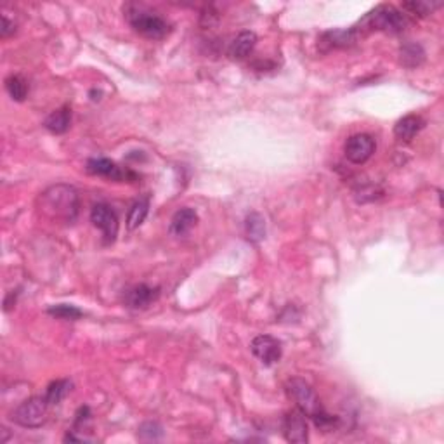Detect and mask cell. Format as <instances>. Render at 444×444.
<instances>
[{"mask_svg": "<svg viewBox=\"0 0 444 444\" xmlns=\"http://www.w3.org/2000/svg\"><path fill=\"white\" fill-rule=\"evenodd\" d=\"M284 388H287L288 398L295 402L298 411L304 413L305 416L316 420L325 413L321 402H319V398L305 380H302V378H290L287 382V385H284Z\"/></svg>", "mask_w": 444, "mask_h": 444, "instance_id": "4", "label": "cell"}, {"mask_svg": "<svg viewBox=\"0 0 444 444\" xmlns=\"http://www.w3.org/2000/svg\"><path fill=\"white\" fill-rule=\"evenodd\" d=\"M6 89L14 101H24V97L28 96V83L19 75H10L6 80Z\"/></svg>", "mask_w": 444, "mask_h": 444, "instance_id": "21", "label": "cell"}, {"mask_svg": "<svg viewBox=\"0 0 444 444\" xmlns=\"http://www.w3.org/2000/svg\"><path fill=\"white\" fill-rule=\"evenodd\" d=\"M160 291L158 288H151L148 284H137V287L130 288V290L125 293V304L132 309H144L149 304L158 298Z\"/></svg>", "mask_w": 444, "mask_h": 444, "instance_id": "11", "label": "cell"}, {"mask_svg": "<svg viewBox=\"0 0 444 444\" xmlns=\"http://www.w3.org/2000/svg\"><path fill=\"white\" fill-rule=\"evenodd\" d=\"M257 44V37L253 31H241L234 40L231 42L228 49L229 58L232 59H245L250 52L253 51Z\"/></svg>", "mask_w": 444, "mask_h": 444, "instance_id": "15", "label": "cell"}, {"mask_svg": "<svg viewBox=\"0 0 444 444\" xmlns=\"http://www.w3.org/2000/svg\"><path fill=\"white\" fill-rule=\"evenodd\" d=\"M408 24L404 14L399 12L392 6H378L371 12H368L363 19L354 26V31L359 35V31H387V33H399Z\"/></svg>", "mask_w": 444, "mask_h": 444, "instance_id": "3", "label": "cell"}, {"mask_svg": "<svg viewBox=\"0 0 444 444\" xmlns=\"http://www.w3.org/2000/svg\"><path fill=\"white\" fill-rule=\"evenodd\" d=\"M198 215L193 208H180L179 212H176L170 221L169 232L172 236H184L191 231V229L196 225Z\"/></svg>", "mask_w": 444, "mask_h": 444, "instance_id": "13", "label": "cell"}, {"mask_svg": "<svg viewBox=\"0 0 444 444\" xmlns=\"http://www.w3.org/2000/svg\"><path fill=\"white\" fill-rule=\"evenodd\" d=\"M343 151L350 163L361 165V163L368 162L375 153V139L370 134L350 135L343 146Z\"/></svg>", "mask_w": 444, "mask_h": 444, "instance_id": "7", "label": "cell"}, {"mask_svg": "<svg viewBox=\"0 0 444 444\" xmlns=\"http://www.w3.org/2000/svg\"><path fill=\"white\" fill-rule=\"evenodd\" d=\"M283 434L288 443H307L309 429L305 422V415L298 409H291L287 413L283 420Z\"/></svg>", "mask_w": 444, "mask_h": 444, "instance_id": "10", "label": "cell"}, {"mask_svg": "<svg viewBox=\"0 0 444 444\" xmlns=\"http://www.w3.org/2000/svg\"><path fill=\"white\" fill-rule=\"evenodd\" d=\"M252 352L257 359L266 366L278 363L281 359V343L271 335H259L252 340Z\"/></svg>", "mask_w": 444, "mask_h": 444, "instance_id": "9", "label": "cell"}, {"mask_svg": "<svg viewBox=\"0 0 444 444\" xmlns=\"http://www.w3.org/2000/svg\"><path fill=\"white\" fill-rule=\"evenodd\" d=\"M87 172L94 173V176H101L106 177V179H113V180H135L137 176L134 172L127 169H121L120 165H117L114 162L108 158H92L87 162Z\"/></svg>", "mask_w": 444, "mask_h": 444, "instance_id": "8", "label": "cell"}, {"mask_svg": "<svg viewBox=\"0 0 444 444\" xmlns=\"http://www.w3.org/2000/svg\"><path fill=\"white\" fill-rule=\"evenodd\" d=\"M125 17H127L128 24L137 31L139 35L151 40H158L169 33V24L153 10L146 9V7L137 6V3H127L123 7Z\"/></svg>", "mask_w": 444, "mask_h": 444, "instance_id": "2", "label": "cell"}, {"mask_svg": "<svg viewBox=\"0 0 444 444\" xmlns=\"http://www.w3.org/2000/svg\"><path fill=\"white\" fill-rule=\"evenodd\" d=\"M14 30H16V24L12 23V21H9V17L3 14L2 16V28H0V35H2L3 38L9 37L10 33H14Z\"/></svg>", "mask_w": 444, "mask_h": 444, "instance_id": "25", "label": "cell"}, {"mask_svg": "<svg viewBox=\"0 0 444 444\" xmlns=\"http://www.w3.org/2000/svg\"><path fill=\"white\" fill-rule=\"evenodd\" d=\"M399 56H401V62L408 68H415V66L422 65L425 52L418 44H406L399 49Z\"/></svg>", "mask_w": 444, "mask_h": 444, "instance_id": "18", "label": "cell"}, {"mask_svg": "<svg viewBox=\"0 0 444 444\" xmlns=\"http://www.w3.org/2000/svg\"><path fill=\"white\" fill-rule=\"evenodd\" d=\"M436 7H439V3H434V2H404L402 3V9L408 10L409 14H413V16H429L430 12H432Z\"/></svg>", "mask_w": 444, "mask_h": 444, "instance_id": "23", "label": "cell"}, {"mask_svg": "<svg viewBox=\"0 0 444 444\" xmlns=\"http://www.w3.org/2000/svg\"><path fill=\"white\" fill-rule=\"evenodd\" d=\"M137 436L142 441H158L163 437V429L158 422H144L139 427Z\"/></svg>", "mask_w": 444, "mask_h": 444, "instance_id": "22", "label": "cell"}, {"mask_svg": "<svg viewBox=\"0 0 444 444\" xmlns=\"http://www.w3.org/2000/svg\"><path fill=\"white\" fill-rule=\"evenodd\" d=\"M245 232L246 238L252 243H259L266 238V221L260 214L252 212L245 219Z\"/></svg>", "mask_w": 444, "mask_h": 444, "instance_id": "17", "label": "cell"}, {"mask_svg": "<svg viewBox=\"0 0 444 444\" xmlns=\"http://www.w3.org/2000/svg\"><path fill=\"white\" fill-rule=\"evenodd\" d=\"M69 391H71V382L56 380L49 385L47 392H45V399H47L49 404H59L68 395Z\"/></svg>", "mask_w": 444, "mask_h": 444, "instance_id": "20", "label": "cell"}, {"mask_svg": "<svg viewBox=\"0 0 444 444\" xmlns=\"http://www.w3.org/2000/svg\"><path fill=\"white\" fill-rule=\"evenodd\" d=\"M357 33L354 31V28L350 30H330L325 31L319 38V47L323 51H332V49H340V47H349L356 42Z\"/></svg>", "mask_w": 444, "mask_h": 444, "instance_id": "12", "label": "cell"}, {"mask_svg": "<svg viewBox=\"0 0 444 444\" xmlns=\"http://www.w3.org/2000/svg\"><path fill=\"white\" fill-rule=\"evenodd\" d=\"M423 125H425V121L422 120V117H418V114H406L404 118H401L394 125V135L399 141L408 142L422 130Z\"/></svg>", "mask_w": 444, "mask_h": 444, "instance_id": "14", "label": "cell"}, {"mask_svg": "<svg viewBox=\"0 0 444 444\" xmlns=\"http://www.w3.org/2000/svg\"><path fill=\"white\" fill-rule=\"evenodd\" d=\"M90 221L92 224L103 232L106 243H113L118 234V217L113 208L106 203H97L90 212Z\"/></svg>", "mask_w": 444, "mask_h": 444, "instance_id": "6", "label": "cell"}, {"mask_svg": "<svg viewBox=\"0 0 444 444\" xmlns=\"http://www.w3.org/2000/svg\"><path fill=\"white\" fill-rule=\"evenodd\" d=\"M38 210L49 221L71 224L78 215V194L75 187L58 184L45 189L38 198Z\"/></svg>", "mask_w": 444, "mask_h": 444, "instance_id": "1", "label": "cell"}, {"mask_svg": "<svg viewBox=\"0 0 444 444\" xmlns=\"http://www.w3.org/2000/svg\"><path fill=\"white\" fill-rule=\"evenodd\" d=\"M49 314L56 316L59 319H78L82 316V311L78 307H75V305L59 304L49 309Z\"/></svg>", "mask_w": 444, "mask_h": 444, "instance_id": "24", "label": "cell"}, {"mask_svg": "<svg viewBox=\"0 0 444 444\" xmlns=\"http://www.w3.org/2000/svg\"><path fill=\"white\" fill-rule=\"evenodd\" d=\"M149 212V200L148 198H142V200L135 201L134 205L130 207V210H128V215H127V228L130 229H135L139 228V225L144 222L146 215H148Z\"/></svg>", "mask_w": 444, "mask_h": 444, "instance_id": "19", "label": "cell"}, {"mask_svg": "<svg viewBox=\"0 0 444 444\" xmlns=\"http://www.w3.org/2000/svg\"><path fill=\"white\" fill-rule=\"evenodd\" d=\"M47 399L45 398H28L26 401L21 402L16 409L12 411V420L21 427L26 429H35L40 427L47 418Z\"/></svg>", "mask_w": 444, "mask_h": 444, "instance_id": "5", "label": "cell"}, {"mask_svg": "<svg viewBox=\"0 0 444 444\" xmlns=\"http://www.w3.org/2000/svg\"><path fill=\"white\" fill-rule=\"evenodd\" d=\"M71 123V110L68 106H62L59 110L52 111L47 118H45L44 125L49 132L52 134H65Z\"/></svg>", "mask_w": 444, "mask_h": 444, "instance_id": "16", "label": "cell"}]
</instances>
